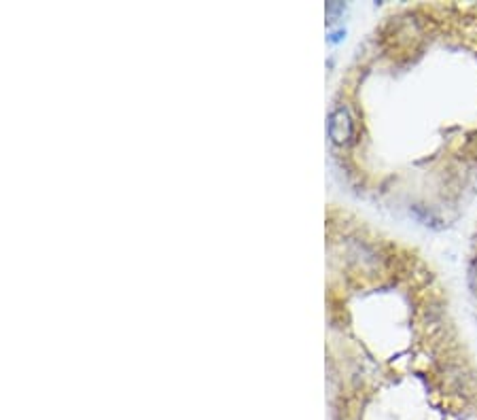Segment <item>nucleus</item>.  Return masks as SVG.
I'll list each match as a JSON object with an SVG mask.
<instances>
[{"instance_id":"obj_1","label":"nucleus","mask_w":477,"mask_h":420,"mask_svg":"<svg viewBox=\"0 0 477 420\" xmlns=\"http://www.w3.org/2000/svg\"><path fill=\"white\" fill-rule=\"evenodd\" d=\"M329 136L333 138V143L344 145L352 138V119L348 115L346 108H335L331 117H329Z\"/></svg>"}]
</instances>
